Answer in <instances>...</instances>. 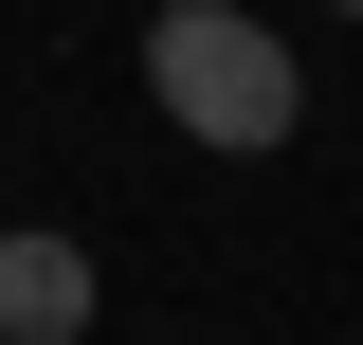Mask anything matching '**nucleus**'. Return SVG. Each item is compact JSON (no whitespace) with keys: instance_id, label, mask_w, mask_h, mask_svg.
Returning a JSON list of instances; mask_svg holds the SVG:
<instances>
[{"instance_id":"f257e3e1","label":"nucleus","mask_w":363,"mask_h":345,"mask_svg":"<svg viewBox=\"0 0 363 345\" xmlns=\"http://www.w3.org/2000/svg\"><path fill=\"white\" fill-rule=\"evenodd\" d=\"M145 109L182 146H218V164H272V146L309 128V55L272 37L255 0H164L145 18Z\"/></svg>"},{"instance_id":"f03ea898","label":"nucleus","mask_w":363,"mask_h":345,"mask_svg":"<svg viewBox=\"0 0 363 345\" xmlns=\"http://www.w3.org/2000/svg\"><path fill=\"white\" fill-rule=\"evenodd\" d=\"M91 327V255L73 236H0V345H73Z\"/></svg>"},{"instance_id":"7ed1b4c3","label":"nucleus","mask_w":363,"mask_h":345,"mask_svg":"<svg viewBox=\"0 0 363 345\" xmlns=\"http://www.w3.org/2000/svg\"><path fill=\"white\" fill-rule=\"evenodd\" d=\"M345 18H363V0H345Z\"/></svg>"}]
</instances>
